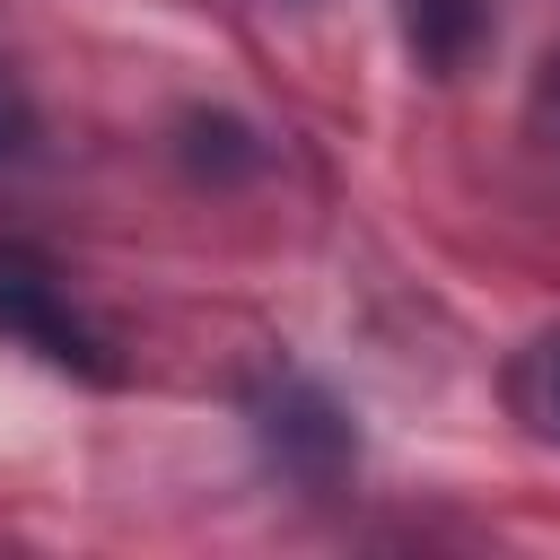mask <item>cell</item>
<instances>
[{
  "label": "cell",
  "mask_w": 560,
  "mask_h": 560,
  "mask_svg": "<svg viewBox=\"0 0 560 560\" xmlns=\"http://www.w3.org/2000/svg\"><path fill=\"white\" fill-rule=\"evenodd\" d=\"M542 402H551V429H560V341H542Z\"/></svg>",
  "instance_id": "3"
},
{
  "label": "cell",
  "mask_w": 560,
  "mask_h": 560,
  "mask_svg": "<svg viewBox=\"0 0 560 560\" xmlns=\"http://www.w3.org/2000/svg\"><path fill=\"white\" fill-rule=\"evenodd\" d=\"M18 140H26V105H18V88L0 70V158H18Z\"/></svg>",
  "instance_id": "2"
},
{
  "label": "cell",
  "mask_w": 560,
  "mask_h": 560,
  "mask_svg": "<svg viewBox=\"0 0 560 560\" xmlns=\"http://www.w3.org/2000/svg\"><path fill=\"white\" fill-rule=\"evenodd\" d=\"M0 341L35 350L44 368L114 376V350H105V332L79 315L70 280H61V271H44V262H35V254H18V245H0Z\"/></svg>",
  "instance_id": "1"
},
{
  "label": "cell",
  "mask_w": 560,
  "mask_h": 560,
  "mask_svg": "<svg viewBox=\"0 0 560 560\" xmlns=\"http://www.w3.org/2000/svg\"><path fill=\"white\" fill-rule=\"evenodd\" d=\"M542 122H551V149H560V61H551V88H542Z\"/></svg>",
  "instance_id": "4"
}]
</instances>
